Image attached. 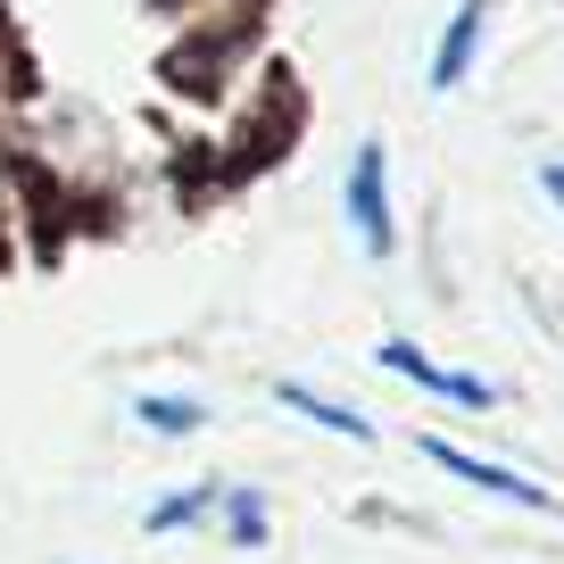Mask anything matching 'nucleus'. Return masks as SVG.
<instances>
[{
    "label": "nucleus",
    "mask_w": 564,
    "mask_h": 564,
    "mask_svg": "<svg viewBox=\"0 0 564 564\" xmlns=\"http://www.w3.org/2000/svg\"><path fill=\"white\" fill-rule=\"evenodd\" d=\"M349 225L373 258H390V183H382V150L373 141L349 159Z\"/></svg>",
    "instance_id": "nucleus-1"
},
{
    "label": "nucleus",
    "mask_w": 564,
    "mask_h": 564,
    "mask_svg": "<svg viewBox=\"0 0 564 564\" xmlns=\"http://www.w3.org/2000/svg\"><path fill=\"white\" fill-rule=\"evenodd\" d=\"M423 457L441 465V474H457V481H474V490H490V498H514V507H556V498L540 490V481H523V474H507V465H481V457H465V448H448V441H415Z\"/></svg>",
    "instance_id": "nucleus-2"
},
{
    "label": "nucleus",
    "mask_w": 564,
    "mask_h": 564,
    "mask_svg": "<svg viewBox=\"0 0 564 564\" xmlns=\"http://www.w3.org/2000/svg\"><path fill=\"white\" fill-rule=\"evenodd\" d=\"M382 366H390V373H415L423 390H441V399L474 406V415H481V406L498 399V390L481 382V373H448V366H432V357H423V349H406V340H382Z\"/></svg>",
    "instance_id": "nucleus-3"
},
{
    "label": "nucleus",
    "mask_w": 564,
    "mask_h": 564,
    "mask_svg": "<svg viewBox=\"0 0 564 564\" xmlns=\"http://www.w3.org/2000/svg\"><path fill=\"white\" fill-rule=\"evenodd\" d=\"M474 42H481V0H457V18H448V34H441V58H432V91L465 84V67H474Z\"/></svg>",
    "instance_id": "nucleus-4"
},
{
    "label": "nucleus",
    "mask_w": 564,
    "mask_h": 564,
    "mask_svg": "<svg viewBox=\"0 0 564 564\" xmlns=\"http://www.w3.org/2000/svg\"><path fill=\"white\" fill-rule=\"evenodd\" d=\"M274 399L291 406V415H307V423H324V432H340V441H366V432H373L366 415H349V406L316 399V390H300V382H274Z\"/></svg>",
    "instance_id": "nucleus-5"
},
{
    "label": "nucleus",
    "mask_w": 564,
    "mask_h": 564,
    "mask_svg": "<svg viewBox=\"0 0 564 564\" xmlns=\"http://www.w3.org/2000/svg\"><path fill=\"white\" fill-rule=\"evenodd\" d=\"M208 507H216V490H183V498H159V507H150V531H183V523H199Z\"/></svg>",
    "instance_id": "nucleus-6"
},
{
    "label": "nucleus",
    "mask_w": 564,
    "mask_h": 564,
    "mask_svg": "<svg viewBox=\"0 0 564 564\" xmlns=\"http://www.w3.org/2000/svg\"><path fill=\"white\" fill-rule=\"evenodd\" d=\"M133 415L150 423V432H192V423H199V406H192V399H141Z\"/></svg>",
    "instance_id": "nucleus-7"
},
{
    "label": "nucleus",
    "mask_w": 564,
    "mask_h": 564,
    "mask_svg": "<svg viewBox=\"0 0 564 564\" xmlns=\"http://www.w3.org/2000/svg\"><path fill=\"white\" fill-rule=\"evenodd\" d=\"M232 540H265V507L258 498H232Z\"/></svg>",
    "instance_id": "nucleus-8"
},
{
    "label": "nucleus",
    "mask_w": 564,
    "mask_h": 564,
    "mask_svg": "<svg viewBox=\"0 0 564 564\" xmlns=\"http://www.w3.org/2000/svg\"><path fill=\"white\" fill-rule=\"evenodd\" d=\"M540 183H547V199L564 208V159H547V166H540Z\"/></svg>",
    "instance_id": "nucleus-9"
}]
</instances>
